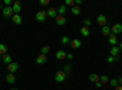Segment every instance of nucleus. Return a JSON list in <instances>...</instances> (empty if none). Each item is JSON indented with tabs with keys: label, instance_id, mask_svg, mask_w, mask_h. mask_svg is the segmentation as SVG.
<instances>
[{
	"label": "nucleus",
	"instance_id": "obj_38",
	"mask_svg": "<svg viewBox=\"0 0 122 90\" xmlns=\"http://www.w3.org/2000/svg\"><path fill=\"white\" fill-rule=\"evenodd\" d=\"M95 85H97V88H101V83H100V82L95 83Z\"/></svg>",
	"mask_w": 122,
	"mask_h": 90
},
{
	"label": "nucleus",
	"instance_id": "obj_26",
	"mask_svg": "<svg viewBox=\"0 0 122 90\" xmlns=\"http://www.w3.org/2000/svg\"><path fill=\"white\" fill-rule=\"evenodd\" d=\"M107 82H109V77H107V76L104 74V76H101V77H100V83H101V85L106 84Z\"/></svg>",
	"mask_w": 122,
	"mask_h": 90
},
{
	"label": "nucleus",
	"instance_id": "obj_19",
	"mask_svg": "<svg viewBox=\"0 0 122 90\" xmlns=\"http://www.w3.org/2000/svg\"><path fill=\"white\" fill-rule=\"evenodd\" d=\"M101 33H103L105 37H109V35L111 34V29H110V27H109V26H104L103 28H101Z\"/></svg>",
	"mask_w": 122,
	"mask_h": 90
},
{
	"label": "nucleus",
	"instance_id": "obj_35",
	"mask_svg": "<svg viewBox=\"0 0 122 90\" xmlns=\"http://www.w3.org/2000/svg\"><path fill=\"white\" fill-rule=\"evenodd\" d=\"M67 60H72L73 58V55L72 54H67V57H66Z\"/></svg>",
	"mask_w": 122,
	"mask_h": 90
},
{
	"label": "nucleus",
	"instance_id": "obj_15",
	"mask_svg": "<svg viewBox=\"0 0 122 90\" xmlns=\"http://www.w3.org/2000/svg\"><path fill=\"white\" fill-rule=\"evenodd\" d=\"M5 78H6V82H7V83H10V84H14V83L16 82V79H15V76H14L12 73H7Z\"/></svg>",
	"mask_w": 122,
	"mask_h": 90
},
{
	"label": "nucleus",
	"instance_id": "obj_2",
	"mask_svg": "<svg viewBox=\"0 0 122 90\" xmlns=\"http://www.w3.org/2000/svg\"><path fill=\"white\" fill-rule=\"evenodd\" d=\"M46 11H43V10H40V11H38L36 14V19L38 22H44L45 19H46Z\"/></svg>",
	"mask_w": 122,
	"mask_h": 90
},
{
	"label": "nucleus",
	"instance_id": "obj_33",
	"mask_svg": "<svg viewBox=\"0 0 122 90\" xmlns=\"http://www.w3.org/2000/svg\"><path fill=\"white\" fill-rule=\"evenodd\" d=\"M4 3L6 6H10V4H11V0H4Z\"/></svg>",
	"mask_w": 122,
	"mask_h": 90
},
{
	"label": "nucleus",
	"instance_id": "obj_12",
	"mask_svg": "<svg viewBox=\"0 0 122 90\" xmlns=\"http://www.w3.org/2000/svg\"><path fill=\"white\" fill-rule=\"evenodd\" d=\"M109 43L112 45V46H115L116 44H117V38H116V34H114V33H111L110 35H109Z\"/></svg>",
	"mask_w": 122,
	"mask_h": 90
},
{
	"label": "nucleus",
	"instance_id": "obj_40",
	"mask_svg": "<svg viewBox=\"0 0 122 90\" xmlns=\"http://www.w3.org/2000/svg\"><path fill=\"white\" fill-rule=\"evenodd\" d=\"M0 9H4V7H3V4H0Z\"/></svg>",
	"mask_w": 122,
	"mask_h": 90
},
{
	"label": "nucleus",
	"instance_id": "obj_28",
	"mask_svg": "<svg viewBox=\"0 0 122 90\" xmlns=\"http://www.w3.org/2000/svg\"><path fill=\"white\" fill-rule=\"evenodd\" d=\"M70 40H71V39L67 35H64L62 38H61V43H62V44H70Z\"/></svg>",
	"mask_w": 122,
	"mask_h": 90
},
{
	"label": "nucleus",
	"instance_id": "obj_18",
	"mask_svg": "<svg viewBox=\"0 0 122 90\" xmlns=\"http://www.w3.org/2000/svg\"><path fill=\"white\" fill-rule=\"evenodd\" d=\"M12 22L15 24H21L22 23V17L20 16V15H14L12 16Z\"/></svg>",
	"mask_w": 122,
	"mask_h": 90
},
{
	"label": "nucleus",
	"instance_id": "obj_31",
	"mask_svg": "<svg viewBox=\"0 0 122 90\" xmlns=\"http://www.w3.org/2000/svg\"><path fill=\"white\" fill-rule=\"evenodd\" d=\"M83 22H84V26L86 27H90L92 26V19H89V18H86Z\"/></svg>",
	"mask_w": 122,
	"mask_h": 90
},
{
	"label": "nucleus",
	"instance_id": "obj_5",
	"mask_svg": "<svg viewBox=\"0 0 122 90\" xmlns=\"http://www.w3.org/2000/svg\"><path fill=\"white\" fill-rule=\"evenodd\" d=\"M17 69H18V65H17L16 62H11V63L7 65V71H9V73H12V74H14Z\"/></svg>",
	"mask_w": 122,
	"mask_h": 90
},
{
	"label": "nucleus",
	"instance_id": "obj_36",
	"mask_svg": "<svg viewBox=\"0 0 122 90\" xmlns=\"http://www.w3.org/2000/svg\"><path fill=\"white\" fill-rule=\"evenodd\" d=\"M75 4H76L77 6H79L81 4H82V0H76V1H75Z\"/></svg>",
	"mask_w": 122,
	"mask_h": 90
},
{
	"label": "nucleus",
	"instance_id": "obj_24",
	"mask_svg": "<svg viewBox=\"0 0 122 90\" xmlns=\"http://www.w3.org/2000/svg\"><path fill=\"white\" fill-rule=\"evenodd\" d=\"M6 51H7V46L5 44H0V55L1 56L6 55Z\"/></svg>",
	"mask_w": 122,
	"mask_h": 90
},
{
	"label": "nucleus",
	"instance_id": "obj_16",
	"mask_svg": "<svg viewBox=\"0 0 122 90\" xmlns=\"http://www.w3.org/2000/svg\"><path fill=\"white\" fill-rule=\"evenodd\" d=\"M81 34H82L83 37H88V35L90 34V29H89V27L83 26L82 28H81Z\"/></svg>",
	"mask_w": 122,
	"mask_h": 90
},
{
	"label": "nucleus",
	"instance_id": "obj_21",
	"mask_svg": "<svg viewBox=\"0 0 122 90\" xmlns=\"http://www.w3.org/2000/svg\"><path fill=\"white\" fill-rule=\"evenodd\" d=\"M57 14H59V15H62V16L66 14V5H65V4L59 6V9H57Z\"/></svg>",
	"mask_w": 122,
	"mask_h": 90
},
{
	"label": "nucleus",
	"instance_id": "obj_20",
	"mask_svg": "<svg viewBox=\"0 0 122 90\" xmlns=\"http://www.w3.org/2000/svg\"><path fill=\"white\" fill-rule=\"evenodd\" d=\"M3 62L4 63H6V65H9V63H11L12 62V57H11V55H4L3 56Z\"/></svg>",
	"mask_w": 122,
	"mask_h": 90
},
{
	"label": "nucleus",
	"instance_id": "obj_22",
	"mask_svg": "<svg viewBox=\"0 0 122 90\" xmlns=\"http://www.w3.org/2000/svg\"><path fill=\"white\" fill-rule=\"evenodd\" d=\"M120 60V56H109L107 58H106V61L109 62V63H112V62H117Z\"/></svg>",
	"mask_w": 122,
	"mask_h": 90
},
{
	"label": "nucleus",
	"instance_id": "obj_30",
	"mask_svg": "<svg viewBox=\"0 0 122 90\" xmlns=\"http://www.w3.org/2000/svg\"><path fill=\"white\" fill-rule=\"evenodd\" d=\"M110 85L112 86V88H116L118 84H117V79H111L110 81Z\"/></svg>",
	"mask_w": 122,
	"mask_h": 90
},
{
	"label": "nucleus",
	"instance_id": "obj_42",
	"mask_svg": "<svg viewBox=\"0 0 122 90\" xmlns=\"http://www.w3.org/2000/svg\"><path fill=\"white\" fill-rule=\"evenodd\" d=\"M0 58H3V56H1V55H0Z\"/></svg>",
	"mask_w": 122,
	"mask_h": 90
},
{
	"label": "nucleus",
	"instance_id": "obj_9",
	"mask_svg": "<svg viewBox=\"0 0 122 90\" xmlns=\"http://www.w3.org/2000/svg\"><path fill=\"white\" fill-rule=\"evenodd\" d=\"M70 45L72 49H78L81 47V40L79 39H72V40H70Z\"/></svg>",
	"mask_w": 122,
	"mask_h": 90
},
{
	"label": "nucleus",
	"instance_id": "obj_6",
	"mask_svg": "<svg viewBox=\"0 0 122 90\" xmlns=\"http://www.w3.org/2000/svg\"><path fill=\"white\" fill-rule=\"evenodd\" d=\"M55 22H56V24H59V26H64V24H66V18H65V16H62V15H57V16L55 17Z\"/></svg>",
	"mask_w": 122,
	"mask_h": 90
},
{
	"label": "nucleus",
	"instance_id": "obj_32",
	"mask_svg": "<svg viewBox=\"0 0 122 90\" xmlns=\"http://www.w3.org/2000/svg\"><path fill=\"white\" fill-rule=\"evenodd\" d=\"M49 0H40V1H39V4L40 5H49Z\"/></svg>",
	"mask_w": 122,
	"mask_h": 90
},
{
	"label": "nucleus",
	"instance_id": "obj_3",
	"mask_svg": "<svg viewBox=\"0 0 122 90\" xmlns=\"http://www.w3.org/2000/svg\"><path fill=\"white\" fill-rule=\"evenodd\" d=\"M66 79V73L61 69V71H57L56 74H55V82L57 83H61V82H64Z\"/></svg>",
	"mask_w": 122,
	"mask_h": 90
},
{
	"label": "nucleus",
	"instance_id": "obj_8",
	"mask_svg": "<svg viewBox=\"0 0 122 90\" xmlns=\"http://www.w3.org/2000/svg\"><path fill=\"white\" fill-rule=\"evenodd\" d=\"M97 21H98V23L100 24V26H107V19H106V17L104 16V15H99L98 16V18H97Z\"/></svg>",
	"mask_w": 122,
	"mask_h": 90
},
{
	"label": "nucleus",
	"instance_id": "obj_17",
	"mask_svg": "<svg viewBox=\"0 0 122 90\" xmlns=\"http://www.w3.org/2000/svg\"><path fill=\"white\" fill-rule=\"evenodd\" d=\"M89 81L93 82V83H98V82H100V77L98 74H95V73H92L89 76Z\"/></svg>",
	"mask_w": 122,
	"mask_h": 90
},
{
	"label": "nucleus",
	"instance_id": "obj_34",
	"mask_svg": "<svg viewBox=\"0 0 122 90\" xmlns=\"http://www.w3.org/2000/svg\"><path fill=\"white\" fill-rule=\"evenodd\" d=\"M117 84H118V85H122V77L117 78Z\"/></svg>",
	"mask_w": 122,
	"mask_h": 90
},
{
	"label": "nucleus",
	"instance_id": "obj_1",
	"mask_svg": "<svg viewBox=\"0 0 122 90\" xmlns=\"http://www.w3.org/2000/svg\"><path fill=\"white\" fill-rule=\"evenodd\" d=\"M3 15H4V17H6V18H10V17L12 18V16H14L12 6H5V7L3 9Z\"/></svg>",
	"mask_w": 122,
	"mask_h": 90
},
{
	"label": "nucleus",
	"instance_id": "obj_14",
	"mask_svg": "<svg viewBox=\"0 0 122 90\" xmlns=\"http://www.w3.org/2000/svg\"><path fill=\"white\" fill-rule=\"evenodd\" d=\"M118 54H120V49H118V46H112L110 49V56H118Z\"/></svg>",
	"mask_w": 122,
	"mask_h": 90
},
{
	"label": "nucleus",
	"instance_id": "obj_10",
	"mask_svg": "<svg viewBox=\"0 0 122 90\" xmlns=\"http://www.w3.org/2000/svg\"><path fill=\"white\" fill-rule=\"evenodd\" d=\"M46 15H48L49 17L55 18V17L57 16V10L54 9V7H49V9H48V11H46Z\"/></svg>",
	"mask_w": 122,
	"mask_h": 90
},
{
	"label": "nucleus",
	"instance_id": "obj_7",
	"mask_svg": "<svg viewBox=\"0 0 122 90\" xmlns=\"http://www.w3.org/2000/svg\"><path fill=\"white\" fill-rule=\"evenodd\" d=\"M12 10H14L15 15H18V12L22 10V4L20 3V1H15V3L12 4Z\"/></svg>",
	"mask_w": 122,
	"mask_h": 90
},
{
	"label": "nucleus",
	"instance_id": "obj_37",
	"mask_svg": "<svg viewBox=\"0 0 122 90\" xmlns=\"http://www.w3.org/2000/svg\"><path fill=\"white\" fill-rule=\"evenodd\" d=\"M115 90H122V85H117V86L115 88Z\"/></svg>",
	"mask_w": 122,
	"mask_h": 90
},
{
	"label": "nucleus",
	"instance_id": "obj_13",
	"mask_svg": "<svg viewBox=\"0 0 122 90\" xmlns=\"http://www.w3.org/2000/svg\"><path fill=\"white\" fill-rule=\"evenodd\" d=\"M46 55H44V54H40L39 56H38V58H37V63L38 65H43V63H45L46 62Z\"/></svg>",
	"mask_w": 122,
	"mask_h": 90
},
{
	"label": "nucleus",
	"instance_id": "obj_43",
	"mask_svg": "<svg viewBox=\"0 0 122 90\" xmlns=\"http://www.w3.org/2000/svg\"><path fill=\"white\" fill-rule=\"evenodd\" d=\"M0 78H1V73H0Z\"/></svg>",
	"mask_w": 122,
	"mask_h": 90
},
{
	"label": "nucleus",
	"instance_id": "obj_41",
	"mask_svg": "<svg viewBox=\"0 0 122 90\" xmlns=\"http://www.w3.org/2000/svg\"><path fill=\"white\" fill-rule=\"evenodd\" d=\"M10 90H17V89H10Z\"/></svg>",
	"mask_w": 122,
	"mask_h": 90
},
{
	"label": "nucleus",
	"instance_id": "obj_27",
	"mask_svg": "<svg viewBox=\"0 0 122 90\" xmlns=\"http://www.w3.org/2000/svg\"><path fill=\"white\" fill-rule=\"evenodd\" d=\"M49 51H50V46H49V45H45V46H43V47H42V52H40V54L46 55Z\"/></svg>",
	"mask_w": 122,
	"mask_h": 90
},
{
	"label": "nucleus",
	"instance_id": "obj_39",
	"mask_svg": "<svg viewBox=\"0 0 122 90\" xmlns=\"http://www.w3.org/2000/svg\"><path fill=\"white\" fill-rule=\"evenodd\" d=\"M118 49H120V51H122V43H120V46H118Z\"/></svg>",
	"mask_w": 122,
	"mask_h": 90
},
{
	"label": "nucleus",
	"instance_id": "obj_11",
	"mask_svg": "<svg viewBox=\"0 0 122 90\" xmlns=\"http://www.w3.org/2000/svg\"><path fill=\"white\" fill-rule=\"evenodd\" d=\"M67 57V54L65 50H59V51L56 52V58L57 60H65Z\"/></svg>",
	"mask_w": 122,
	"mask_h": 90
},
{
	"label": "nucleus",
	"instance_id": "obj_4",
	"mask_svg": "<svg viewBox=\"0 0 122 90\" xmlns=\"http://www.w3.org/2000/svg\"><path fill=\"white\" fill-rule=\"evenodd\" d=\"M111 32H112L114 34L122 33V24L121 23H115L112 27H111Z\"/></svg>",
	"mask_w": 122,
	"mask_h": 90
},
{
	"label": "nucleus",
	"instance_id": "obj_23",
	"mask_svg": "<svg viewBox=\"0 0 122 90\" xmlns=\"http://www.w3.org/2000/svg\"><path fill=\"white\" fill-rule=\"evenodd\" d=\"M62 71L66 73V76H68V74H71V72H72V67H71V65H65Z\"/></svg>",
	"mask_w": 122,
	"mask_h": 90
},
{
	"label": "nucleus",
	"instance_id": "obj_25",
	"mask_svg": "<svg viewBox=\"0 0 122 90\" xmlns=\"http://www.w3.org/2000/svg\"><path fill=\"white\" fill-rule=\"evenodd\" d=\"M71 12H72L73 15H79L81 14V7L79 6H73V7H71Z\"/></svg>",
	"mask_w": 122,
	"mask_h": 90
},
{
	"label": "nucleus",
	"instance_id": "obj_29",
	"mask_svg": "<svg viewBox=\"0 0 122 90\" xmlns=\"http://www.w3.org/2000/svg\"><path fill=\"white\" fill-rule=\"evenodd\" d=\"M65 5H66V6L73 7V6H75V1H73V0H66V1H65Z\"/></svg>",
	"mask_w": 122,
	"mask_h": 90
}]
</instances>
